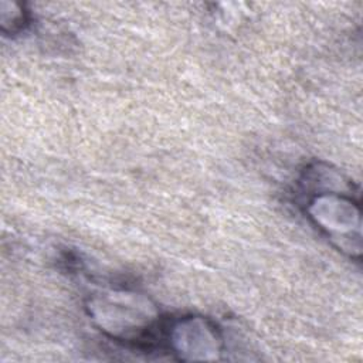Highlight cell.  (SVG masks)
Wrapping results in <instances>:
<instances>
[{"mask_svg":"<svg viewBox=\"0 0 363 363\" xmlns=\"http://www.w3.org/2000/svg\"><path fill=\"white\" fill-rule=\"evenodd\" d=\"M86 309L99 330L116 340L150 342L160 329L157 308L146 296L135 292H99L89 298Z\"/></svg>","mask_w":363,"mask_h":363,"instance_id":"obj_1","label":"cell"},{"mask_svg":"<svg viewBox=\"0 0 363 363\" xmlns=\"http://www.w3.org/2000/svg\"><path fill=\"white\" fill-rule=\"evenodd\" d=\"M311 220L340 248L352 251L353 234L360 235L359 210L342 193H316L306 206Z\"/></svg>","mask_w":363,"mask_h":363,"instance_id":"obj_2","label":"cell"},{"mask_svg":"<svg viewBox=\"0 0 363 363\" xmlns=\"http://www.w3.org/2000/svg\"><path fill=\"white\" fill-rule=\"evenodd\" d=\"M167 342L182 360H217L223 353V337L206 318L186 316L167 328Z\"/></svg>","mask_w":363,"mask_h":363,"instance_id":"obj_3","label":"cell"},{"mask_svg":"<svg viewBox=\"0 0 363 363\" xmlns=\"http://www.w3.org/2000/svg\"><path fill=\"white\" fill-rule=\"evenodd\" d=\"M27 21L23 7L13 1H1L0 4V26L6 34L18 33Z\"/></svg>","mask_w":363,"mask_h":363,"instance_id":"obj_4","label":"cell"}]
</instances>
